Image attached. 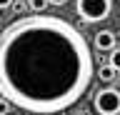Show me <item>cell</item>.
<instances>
[{
    "mask_svg": "<svg viewBox=\"0 0 120 115\" xmlns=\"http://www.w3.org/2000/svg\"><path fill=\"white\" fill-rule=\"evenodd\" d=\"M93 50L73 23L58 15H25L0 38L3 100L33 115H58L88 93Z\"/></svg>",
    "mask_w": 120,
    "mask_h": 115,
    "instance_id": "obj_1",
    "label": "cell"
},
{
    "mask_svg": "<svg viewBox=\"0 0 120 115\" xmlns=\"http://www.w3.org/2000/svg\"><path fill=\"white\" fill-rule=\"evenodd\" d=\"M75 10L78 15L85 20V23H100L110 15L112 3L110 0H78L75 3Z\"/></svg>",
    "mask_w": 120,
    "mask_h": 115,
    "instance_id": "obj_2",
    "label": "cell"
},
{
    "mask_svg": "<svg viewBox=\"0 0 120 115\" xmlns=\"http://www.w3.org/2000/svg\"><path fill=\"white\" fill-rule=\"evenodd\" d=\"M93 105L100 115H120V90H115V88L98 90Z\"/></svg>",
    "mask_w": 120,
    "mask_h": 115,
    "instance_id": "obj_3",
    "label": "cell"
},
{
    "mask_svg": "<svg viewBox=\"0 0 120 115\" xmlns=\"http://www.w3.org/2000/svg\"><path fill=\"white\" fill-rule=\"evenodd\" d=\"M95 48L98 50H115V35L110 30H98L95 33Z\"/></svg>",
    "mask_w": 120,
    "mask_h": 115,
    "instance_id": "obj_4",
    "label": "cell"
},
{
    "mask_svg": "<svg viewBox=\"0 0 120 115\" xmlns=\"http://www.w3.org/2000/svg\"><path fill=\"white\" fill-rule=\"evenodd\" d=\"M98 78H100V80H103V83H112V80H115V78H118V70L112 68L110 63H103V65H100V68H98Z\"/></svg>",
    "mask_w": 120,
    "mask_h": 115,
    "instance_id": "obj_5",
    "label": "cell"
},
{
    "mask_svg": "<svg viewBox=\"0 0 120 115\" xmlns=\"http://www.w3.org/2000/svg\"><path fill=\"white\" fill-rule=\"evenodd\" d=\"M48 5H50V0H30V8H33V13H38V15H43Z\"/></svg>",
    "mask_w": 120,
    "mask_h": 115,
    "instance_id": "obj_6",
    "label": "cell"
},
{
    "mask_svg": "<svg viewBox=\"0 0 120 115\" xmlns=\"http://www.w3.org/2000/svg\"><path fill=\"white\" fill-rule=\"evenodd\" d=\"M108 63H110L112 68H115V70L120 73V48H115V50L110 53V60H108Z\"/></svg>",
    "mask_w": 120,
    "mask_h": 115,
    "instance_id": "obj_7",
    "label": "cell"
},
{
    "mask_svg": "<svg viewBox=\"0 0 120 115\" xmlns=\"http://www.w3.org/2000/svg\"><path fill=\"white\" fill-rule=\"evenodd\" d=\"M10 5H13V0H0V8H3V10H8Z\"/></svg>",
    "mask_w": 120,
    "mask_h": 115,
    "instance_id": "obj_8",
    "label": "cell"
},
{
    "mask_svg": "<svg viewBox=\"0 0 120 115\" xmlns=\"http://www.w3.org/2000/svg\"><path fill=\"white\" fill-rule=\"evenodd\" d=\"M68 0H50V5H65Z\"/></svg>",
    "mask_w": 120,
    "mask_h": 115,
    "instance_id": "obj_9",
    "label": "cell"
}]
</instances>
